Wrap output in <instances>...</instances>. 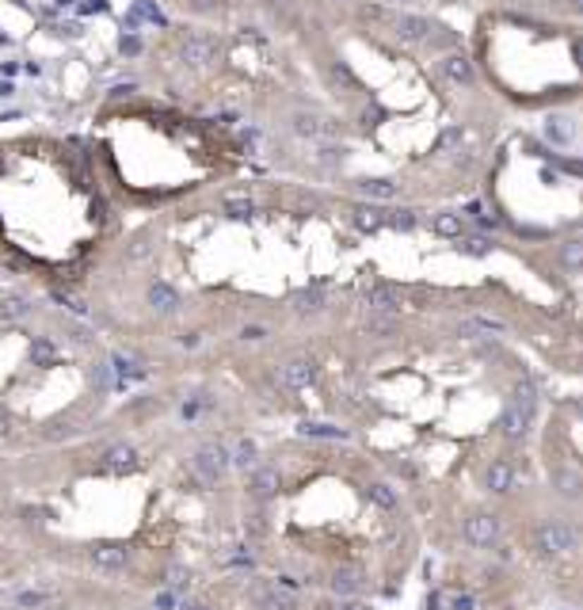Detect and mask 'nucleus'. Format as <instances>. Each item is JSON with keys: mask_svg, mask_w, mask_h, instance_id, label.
<instances>
[{"mask_svg": "<svg viewBox=\"0 0 583 610\" xmlns=\"http://www.w3.org/2000/svg\"><path fill=\"white\" fill-rule=\"evenodd\" d=\"M275 488H278V473H275V469H256V477H252V492H256V496H271V492H275Z\"/></svg>", "mask_w": 583, "mask_h": 610, "instance_id": "2eb2a0df", "label": "nucleus"}, {"mask_svg": "<svg viewBox=\"0 0 583 610\" xmlns=\"http://www.w3.org/2000/svg\"><path fill=\"white\" fill-rule=\"evenodd\" d=\"M359 191L366 195V199H397V183L393 180H362L359 183Z\"/></svg>", "mask_w": 583, "mask_h": 610, "instance_id": "ddd939ff", "label": "nucleus"}, {"mask_svg": "<svg viewBox=\"0 0 583 610\" xmlns=\"http://www.w3.org/2000/svg\"><path fill=\"white\" fill-rule=\"evenodd\" d=\"M553 481H557V488L564 496H579L583 492V477L576 473V469H568V465H560L557 473H553Z\"/></svg>", "mask_w": 583, "mask_h": 610, "instance_id": "4468645a", "label": "nucleus"}, {"mask_svg": "<svg viewBox=\"0 0 583 610\" xmlns=\"http://www.w3.org/2000/svg\"><path fill=\"white\" fill-rule=\"evenodd\" d=\"M400 4H416V0H400Z\"/></svg>", "mask_w": 583, "mask_h": 610, "instance_id": "2f4dec72", "label": "nucleus"}, {"mask_svg": "<svg viewBox=\"0 0 583 610\" xmlns=\"http://www.w3.org/2000/svg\"><path fill=\"white\" fill-rule=\"evenodd\" d=\"M340 610H370V606H362V603H343Z\"/></svg>", "mask_w": 583, "mask_h": 610, "instance_id": "c85d7f7f", "label": "nucleus"}, {"mask_svg": "<svg viewBox=\"0 0 583 610\" xmlns=\"http://www.w3.org/2000/svg\"><path fill=\"white\" fill-rule=\"evenodd\" d=\"M496 534H500V523H496L492 515H473V519H465V542H473L477 549L488 546V542H496Z\"/></svg>", "mask_w": 583, "mask_h": 610, "instance_id": "7ed1b4c3", "label": "nucleus"}, {"mask_svg": "<svg viewBox=\"0 0 583 610\" xmlns=\"http://www.w3.org/2000/svg\"><path fill=\"white\" fill-rule=\"evenodd\" d=\"M214 50H218V46H214V39H206V35H191V39L180 46L183 61H191V65H206L214 58Z\"/></svg>", "mask_w": 583, "mask_h": 610, "instance_id": "6e6552de", "label": "nucleus"}, {"mask_svg": "<svg viewBox=\"0 0 583 610\" xmlns=\"http://www.w3.org/2000/svg\"><path fill=\"white\" fill-rule=\"evenodd\" d=\"M290 126H294V134H302V138H324V134H332L328 118L313 115V111H297V115L290 118Z\"/></svg>", "mask_w": 583, "mask_h": 610, "instance_id": "423d86ee", "label": "nucleus"}, {"mask_svg": "<svg viewBox=\"0 0 583 610\" xmlns=\"http://www.w3.org/2000/svg\"><path fill=\"white\" fill-rule=\"evenodd\" d=\"M313 362H305V359H294V362H286L282 366V378H286V386H294V389H302L313 382Z\"/></svg>", "mask_w": 583, "mask_h": 610, "instance_id": "1a4fd4ad", "label": "nucleus"}, {"mask_svg": "<svg viewBox=\"0 0 583 610\" xmlns=\"http://www.w3.org/2000/svg\"><path fill=\"white\" fill-rule=\"evenodd\" d=\"M370 500L378 504V508H393V504H397V496H393L389 484H370Z\"/></svg>", "mask_w": 583, "mask_h": 610, "instance_id": "4be33fe9", "label": "nucleus"}, {"mask_svg": "<svg viewBox=\"0 0 583 610\" xmlns=\"http://www.w3.org/2000/svg\"><path fill=\"white\" fill-rule=\"evenodd\" d=\"M180 610H206V606H199V603H183Z\"/></svg>", "mask_w": 583, "mask_h": 610, "instance_id": "c756f323", "label": "nucleus"}, {"mask_svg": "<svg viewBox=\"0 0 583 610\" xmlns=\"http://www.w3.org/2000/svg\"><path fill=\"white\" fill-rule=\"evenodd\" d=\"M221 202H225V210H229L233 218H248V214L256 210V206H252V199H244V195H225Z\"/></svg>", "mask_w": 583, "mask_h": 610, "instance_id": "a211bd4d", "label": "nucleus"}, {"mask_svg": "<svg viewBox=\"0 0 583 610\" xmlns=\"http://www.w3.org/2000/svg\"><path fill=\"white\" fill-rule=\"evenodd\" d=\"M438 73H443L450 84H473V61H469L465 54H446V58L438 61Z\"/></svg>", "mask_w": 583, "mask_h": 610, "instance_id": "20e7f679", "label": "nucleus"}, {"mask_svg": "<svg viewBox=\"0 0 583 610\" xmlns=\"http://www.w3.org/2000/svg\"><path fill=\"white\" fill-rule=\"evenodd\" d=\"M511 481H515V469L507 465L503 458H500V462H492V465H488V477H484V484L492 488V492H507V488H511Z\"/></svg>", "mask_w": 583, "mask_h": 610, "instance_id": "9d476101", "label": "nucleus"}, {"mask_svg": "<svg viewBox=\"0 0 583 610\" xmlns=\"http://www.w3.org/2000/svg\"><path fill=\"white\" fill-rule=\"evenodd\" d=\"M534 546L541 553H549V557H557V553H572L576 549V530L564 527V523H541L538 534H534Z\"/></svg>", "mask_w": 583, "mask_h": 610, "instance_id": "f257e3e1", "label": "nucleus"}, {"mask_svg": "<svg viewBox=\"0 0 583 610\" xmlns=\"http://www.w3.org/2000/svg\"><path fill=\"white\" fill-rule=\"evenodd\" d=\"M195 469H199L206 481H218L225 469H229V454H225V446H218V443L202 446L199 454H195Z\"/></svg>", "mask_w": 583, "mask_h": 610, "instance_id": "f03ea898", "label": "nucleus"}, {"mask_svg": "<svg viewBox=\"0 0 583 610\" xmlns=\"http://www.w3.org/2000/svg\"><path fill=\"white\" fill-rule=\"evenodd\" d=\"M237 462H240V465H252V462H256V443H240V446H237Z\"/></svg>", "mask_w": 583, "mask_h": 610, "instance_id": "b1692460", "label": "nucleus"}, {"mask_svg": "<svg viewBox=\"0 0 583 610\" xmlns=\"http://www.w3.org/2000/svg\"><path fill=\"white\" fill-rule=\"evenodd\" d=\"M576 61H579V69H583V39H576Z\"/></svg>", "mask_w": 583, "mask_h": 610, "instance_id": "cd10ccee", "label": "nucleus"}, {"mask_svg": "<svg viewBox=\"0 0 583 610\" xmlns=\"http://www.w3.org/2000/svg\"><path fill=\"white\" fill-rule=\"evenodd\" d=\"M572 8H576V12L583 16V0H572Z\"/></svg>", "mask_w": 583, "mask_h": 610, "instance_id": "7c9ffc66", "label": "nucleus"}, {"mask_svg": "<svg viewBox=\"0 0 583 610\" xmlns=\"http://www.w3.org/2000/svg\"><path fill=\"white\" fill-rule=\"evenodd\" d=\"M92 557V565L103 568V572H118V568H126V561H130V553L122 549V546H96L88 553Z\"/></svg>", "mask_w": 583, "mask_h": 610, "instance_id": "39448f33", "label": "nucleus"}, {"mask_svg": "<svg viewBox=\"0 0 583 610\" xmlns=\"http://www.w3.org/2000/svg\"><path fill=\"white\" fill-rule=\"evenodd\" d=\"M477 603H473V599H469V595H462V599H454V610H473Z\"/></svg>", "mask_w": 583, "mask_h": 610, "instance_id": "bb28decb", "label": "nucleus"}, {"mask_svg": "<svg viewBox=\"0 0 583 610\" xmlns=\"http://www.w3.org/2000/svg\"><path fill=\"white\" fill-rule=\"evenodd\" d=\"M465 248H469V252H488V248H492V240H488V237H469Z\"/></svg>", "mask_w": 583, "mask_h": 610, "instance_id": "a878e982", "label": "nucleus"}, {"mask_svg": "<svg viewBox=\"0 0 583 610\" xmlns=\"http://www.w3.org/2000/svg\"><path fill=\"white\" fill-rule=\"evenodd\" d=\"M545 134H549L553 142L568 145L572 134H576V126H572V118H564V115H549V118H545Z\"/></svg>", "mask_w": 583, "mask_h": 610, "instance_id": "9b49d317", "label": "nucleus"}, {"mask_svg": "<svg viewBox=\"0 0 583 610\" xmlns=\"http://www.w3.org/2000/svg\"><path fill=\"white\" fill-rule=\"evenodd\" d=\"M557 260L568 271H583V240H564L557 248Z\"/></svg>", "mask_w": 583, "mask_h": 610, "instance_id": "f8f14e48", "label": "nucleus"}, {"mask_svg": "<svg viewBox=\"0 0 583 610\" xmlns=\"http://www.w3.org/2000/svg\"><path fill=\"white\" fill-rule=\"evenodd\" d=\"M370 305L381 309V313H393V309H397V294H393V290H385V286H374L370 290Z\"/></svg>", "mask_w": 583, "mask_h": 610, "instance_id": "f3484780", "label": "nucleus"}, {"mask_svg": "<svg viewBox=\"0 0 583 610\" xmlns=\"http://www.w3.org/2000/svg\"><path fill=\"white\" fill-rule=\"evenodd\" d=\"M435 233H443V237H458V233H462V221H458L454 214H438V218H435Z\"/></svg>", "mask_w": 583, "mask_h": 610, "instance_id": "aec40b11", "label": "nucleus"}, {"mask_svg": "<svg viewBox=\"0 0 583 610\" xmlns=\"http://www.w3.org/2000/svg\"><path fill=\"white\" fill-rule=\"evenodd\" d=\"M381 221H385V214L378 206H355V225H359V229H378Z\"/></svg>", "mask_w": 583, "mask_h": 610, "instance_id": "dca6fc26", "label": "nucleus"}, {"mask_svg": "<svg viewBox=\"0 0 583 610\" xmlns=\"http://www.w3.org/2000/svg\"><path fill=\"white\" fill-rule=\"evenodd\" d=\"M321 302H324L321 290H302V294H294V305L302 309V313H313V309H321Z\"/></svg>", "mask_w": 583, "mask_h": 610, "instance_id": "6ab92c4d", "label": "nucleus"}, {"mask_svg": "<svg viewBox=\"0 0 583 610\" xmlns=\"http://www.w3.org/2000/svg\"><path fill=\"white\" fill-rule=\"evenodd\" d=\"M50 599V591H23L20 595V606H42Z\"/></svg>", "mask_w": 583, "mask_h": 610, "instance_id": "5701e85b", "label": "nucleus"}, {"mask_svg": "<svg viewBox=\"0 0 583 610\" xmlns=\"http://www.w3.org/2000/svg\"><path fill=\"white\" fill-rule=\"evenodd\" d=\"M393 225H397V229H412V225H416V214H412V210H397V214H393Z\"/></svg>", "mask_w": 583, "mask_h": 610, "instance_id": "393cba45", "label": "nucleus"}, {"mask_svg": "<svg viewBox=\"0 0 583 610\" xmlns=\"http://www.w3.org/2000/svg\"><path fill=\"white\" fill-rule=\"evenodd\" d=\"M130 462H134V450H130V446L107 450V469H122V465H130Z\"/></svg>", "mask_w": 583, "mask_h": 610, "instance_id": "412c9836", "label": "nucleus"}, {"mask_svg": "<svg viewBox=\"0 0 583 610\" xmlns=\"http://www.w3.org/2000/svg\"><path fill=\"white\" fill-rule=\"evenodd\" d=\"M393 27H397V35L404 42H423L431 35V20H423V16H397Z\"/></svg>", "mask_w": 583, "mask_h": 610, "instance_id": "0eeeda50", "label": "nucleus"}]
</instances>
